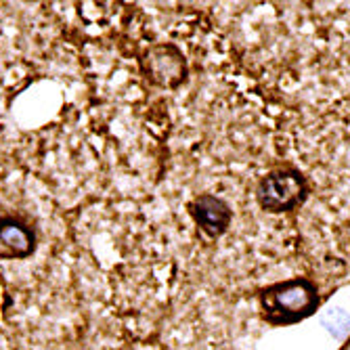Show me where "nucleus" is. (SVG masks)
<instances>
[{
    "mask_svg": "<svg viewBox=\"0 0 350 350\" xmlns=\"http://www.w3.org/2000/svg\"><path fill=\"white\" fill-rule=\"evenodd\" d=\"M262 321L290 327L310 319L321 308V292L310 277H292L265 285L256 292Z\"/></svg>",
    "mask_w": 350,
    "mask_h": 350,
    "instance_id": "1",
    "label": "nucleus"
},
{
    "mask_svg": "<svg viewBox=\"0 0 350 350\" xmlns=\"http://www.w3.org/2000/svg\"><path fill=\"white\" fill-rule=\"evenodd\" d=\"M254 198L267 214H290L310 198V183L300 168H275L258 180Z\"/></svg>",
    "mask_w": 350,
    "mask_h": 350,
    "instance_id": "2",
    "label": "nucleus"
},
{
    "mask_svg": "<svg viewBox=\"0 0 350 350\" xmlns=\"http://www.w3.org/2000/svg\"><path fill=\"white\" fill-rule=\"evenodd\" d=\"M141 70L153 86L166 90L178 88L189 76L187 57L176 44L170 42L147 49L141 59Z\"/></svg>",
    "mask_w": 350,
    "mask_h": 350,
    "instance_id": "3",
    "label": "nucleus"
},
{
    "mask_svg": "<svg viewBox=\"0 0 350 350\" xmlns=\"http://www.w3.org/2000/svg\"><path fill=\"white\" fill-rule=\"evenodd\" d=\"M189 214L193 218L196 227L208 237L218 239L222 237L233 222V208L227 200H222L214 193H200L189 202Z\"/></svg>",
    "mask_w": 350,
    "mask_h": 350,
    "instance_id": "4",
    "label": "nucleus"
},
{
    "mask_svg": "<svg viewBox=\"0 0 350 350\" xmlns=\"http://www.w3.org/2000/svg\"><path fill=\"white\" fill-rule=\"evenodd\" d=\"M38 237L25 220L0 216V260H25L36 252Z\"/></svg>",
    "mask_w": 350,
    "mask_h": 350,
    "instance_id": "5",
    "label": "nucleus"
},
{
    "mask_svg": "<svg viewBox=\"0 0 350 350\" xmlns=\"http://www.w3.org/2000/svg\"><path fill=\"white\" fill-rule=\"evenodd\" d=\"M321 325L334 340H344L350 334V314L344 308H329L321 314Z\"/></svg>",
    "mask_w": 350,
    "mask_h": 350,
    "instance_id": "6",
    "label": "nucleus"
}]
</instances>
